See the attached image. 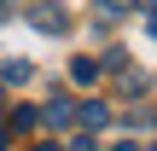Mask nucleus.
<instances>
[{
	"instance_id": "f257e3e1",
	"label": "nucleus",
	"mask_w": 157,
	"mask_h": 151,
	"mask_svg": "<svg viewBox=\"0 0 157 151\" xmlns=\"http://www.w3.org/2000/svg\"><path fill=\"white\" fill-rule=\"evenodd\" d=\"M29 23H35L41 35H64V29H70V12L47 0V6H35V12H29Z\"/></svg>"
},
{
	"instance_id": "f03ea898",
	"label": "nucleus",
	"mask_w": 157,
	"mask_h": 151,
	"mask_svg": "<svg viewBox=\"0 0 157 151\" xmlns=\"http://www.w3.org/2000/svg\"><path fill=\"white\" fill-rule=\"evenodd\" d=\"M105 122H111V105H105V99H82V105H76V128H82V134H93V128H105Z\"/></svg>"
},
{
	"instance_id": "7ed1b4c3",
	"label": "nucleus",
	"mask_w": 157,
	"mask_h": 151,
	"mask_svg": "<svg viewBox=\"0 0 157 151\" xmlns=\"http://www.w3.org/2000/svg\"><path fill=\"white\" fill-rule=\"evenodd\" d=\"M47 128H76V99H52L47 105Z\"/></svg>"
},
{
	"instance_id": "20e7f679",
	"label": "nucleus",
	"mask_w": 157,
	"mask_h": 151,
	"mask_svg": "<svg viewBox=\"0 0 157 151\" xmlns=\"http://www.w3.org/2000/svg\"><path fill=\"white\" fill-rule=\"evenodd\" d=\"M70 81H76V87H93V81H99V64H93V58H70Z\"/></svg>"
},
{
	"instance_id": "39448f33",
	"label": "nucleus",
	"mask_w": 157,
	"mask_h": 151,
	"mask_svg": "<svg viewBox=\"0 0 157 151\" xmlns=\"http://www.w3.org/2000/svg\"><path fill=\"white\" fill-rule=\"evenodd\" d=\"M12 128H17V134L41 128V111H35V105H17V111H12Z\"/></svg>"
},
{
	"instance_id": "423d86ee",
	"label": "nucleus",
	"mask_w": 157,
	"mask_h": 151,
	"mask_svg": "<svg viewBox=\"0 0 157 151\" xmlns=\"http://www.w3.org/2000/svg\"><path fill=\"white\" fill-rule=\"evenodd\" d=\"M29 76H35V70H29V64H23V58H12V64H6V76H0V81H12V87H23V81H29Z\"/></svg>"
},
{
	"instance_id": "0eeeda50",
	"label": "nucleus",
	"mask_w": 157,
	"mask_h": 151,
	"mask_svg": "<svg viewBox=\"0 0 157 151\" xmlns=\"http://www.w3.org/2000/svg\"><path fill=\"white\" fill-rule=\"evenodd\" d=\"M93 6H99V12H105V17H122V12H134V6H140V0H93Z\"/></svg>"
},
{
	"instance_id": "6e6552de",
	"label": "nucleus",
	"mask_w": 157,
	"mask_h": 151,
	"mask_svg": "<svg viewBox=\"0 0 157 151\" xmlns=\"http://www.w3.org/2000/svg\"><path fill=\"white\" fill-rule=\"evenodd\" d=\"M122 93H146V70H122Z\"/></svg>"
},
{
	"instance_id": "1a4fd4ad",
	"label": "nucleus",
	"mask_w": 157,
	"mask_h": 151,
	"mask_svg": "<svg viewBox=\"0 0 157 151\" xmlns=\"http://www.w3.org/2000/svg\"><path fill=\"white\" fill-rule=\"evenodd\" d=\"M70 151H93V134H76V140H70Z\"/></svg>"
},
{
	"instance_id": "9d476101",
	"label": "nucleus",
	"mask_w": 157,
	"mask_h": 151,
	"mask_svg": "<svg viewBox=\"0 0 157 151\" xmlns=\"http://www.w3.org/2000/svg\"><path fill=\"white\" fill-rule=\"evenodd\" d=\"M146 35L157 41V6H146Z\"/></svg>"
},
{
	"instance_id": "9b49d317",
	"label": "nucleus",
	"mask_w": 157,
	"mask_h": 151,
	"mask_svg": "<svg viewBox=\"0 0 157 151\" xmlns=\"http://www.w3.org/2000/svg\"><path fill=\"white\" fill-rule=\"evenodd\" d=\"M0 151H12V128H0Z\"/></svg>"
},
{
	"instance_id": "f8f14e48",
	"label": "nucleus",
	"mask_w": 157,
	"mask_h": 151,
	"mask_svg": "<svg viewBox=\"0 0 157 151\" xmlns=\"http://www.w3.org/2000/svg\"><path fill=\"white\" fill-rule=\"evenodd\" d=\"M111 151H140V145H134V140H117V145H111Z\"/></svg>"
},
{
	"instance_id": "ddd939ff",
	"label": "nucleus",
	"mask_w": 157,
	"mask_h": 151,
	"mask_svg": "<svg viewBox=\"0 0 157 151\" xmlns=\"http://www.w3.org/2000/svg\"><path fill=\"white\" fill-rule=\"evenodd\" d=\"M41 151H58V145H41Z\"/></svg>"
},
{
	"instance_id": "4468645a",
	"label": "nucleus",
	"mask_w": 157,
	"mask_h": 151,
	"mask_svg": "<svg viewBox=\"0 0 157 151\" xmlns=\"http://www.w3.org/2000/svg\"><path fill=\"white\" fill-rule=\"evenodd\" d=\"M151 151H157V145H151Z\"/></svg>"
}]
</instances>
